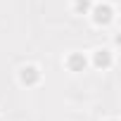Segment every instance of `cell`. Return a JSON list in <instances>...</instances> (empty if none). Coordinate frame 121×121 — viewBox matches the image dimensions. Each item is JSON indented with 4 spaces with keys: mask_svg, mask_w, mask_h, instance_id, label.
Instances as JSON below:
<instances>
[{
    "mask_svg": "<svg viewBox=\"0 0 121 121\" xmlns=\"http://www.w3.org/2000/svg\"><path fill=\"white\" fill-rule=\"evenodd\" d=\"M90 19H93V24L95 26H109L112 22H114V7L109 5V3H93V7H90Z\"/></svg>",
    "mask_w": 121,
    "mask_h": 121,
    "instance_id": "1",
    "label": "cell"
},
{
    "mask_svg": "<svg viewBox=\"0 0 121 121\" xmlns=\"http://www.w3.org/2000/svg\"><path fill=\"white\" fill-rule=\"evenodd\" d=\"M90 64L95 67V69H109L112 64H114V52L112 50H107V48H97L95 52H93V59H90Z\"/></svg>",
    "mask_w": 121,
    "mask_h": 121,
    "instance_id": "2",
    "label": "cell"
},
{
    "mask_svg": "<svg viewBox=\"0 0 121 121\" xmlns=\"http://www.w3.org/2000/svg\"><path fill=\"white\" fill-rule=\"evenodd\" d=\"M19 83L26 86V88L38 86V83H40V69H38L36 64H26V67H22V69H19Z\"/></svg>",
    "mask_w": 121,
    "mask_h": 121,
    "instance_id": "3",
    "label": "cell"
},
{
    "mask_svg": "<svg viewBox=\"0 0 121 121\" xmlns=\"http://www.w3.org/2000/svg\"><path fill=\"white\" fill-rule=\"evenodd\" d=\"M64 64H67V69L69 71H74V74H81V71H86L88 69V57L83 55V52H71V55H67V59H64Z\"/></svg>",
    "mask_w": 121,
    "mask_h": 121,
    "instance_id": "4",
    "label": "cell"
},
{
    "mask_svg": "<svg viewBox=\"0 0 121 121\" xmlns=\"http://www.w3.org/2000/svg\"><path fill=\"white\" fill-rule=\"evenodd\" d=\"M90 7H93V0H74V5H71V10L76 14H88Z\"/></svg>",
    "mask_w": 121,
    "mask_h": 121,
    "instance_id": "5",
    "label": "cell"
},
{
    "mask_svg": "<svg viewBox=\"0 0 121 121\" xmlns=\"http://www.w3.org/2000/svg\"><path fill=\"white\" fill-rule=\"evenodd\" d=\"M109 121H116V119H109Z\"/></svg>",
    "mask_w": 121,
    "mask_h": 121,
    "instance_id": "6",
    "label": "cell"
}]
</instances>
